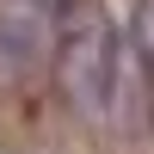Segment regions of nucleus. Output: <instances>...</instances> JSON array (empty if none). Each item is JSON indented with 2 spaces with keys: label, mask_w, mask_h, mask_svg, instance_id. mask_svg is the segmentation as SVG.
<instances>
[{
  "label": "nucleus",
  "mask_w": 154,
  "mask_h": 154,
  "mask_svg": "<svg viewBox=\"0 0 154 154\" xmlns=\"http://www.w3.org/2000/svg\"><path fill=\"white\" fill-rule=\"evenodd\" d=\"M130 68L142 74V86H154V0H142V12H136V56Z\"/></svg>",
  "instance_id": "2"
},
{
  "label": "nucleus",
  "mask_w": 154,
  "mask_h": 154,
  "mask_svg": "<svg viewBox=\"0 0 154 154\" xmlns=\"http://www.w3.org/2000/svg\"><path fill=\"white\" fill-rule=\"evenodd\" d=\"M62 86H68V99L93 123L111 111V93H117V37H111V25L93 6H80V19L74 12L62 19Z\"/></svg>",
  "instance_id": "1"
}]
</instances>
